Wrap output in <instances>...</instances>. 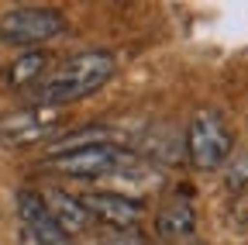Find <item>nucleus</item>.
<instances>
[{"label":"nucleus","mask_w":248,"mask_h":245,"mask_svg":"<svg viewBox=\"0 0 248 245\" xmlns=\"http://www.w3.org/2000/svg\"><path fill=\"white\" fill-rule=\"evenodd\" d=\"M155 228H159L162 238H186L197 228V207L186 194H176L162 204L159 218H155Z\"/></svg>","instance_id":"1a4fd4ad"},{"label":"nucleus","mask_w":248,"mask_h":245,"mask_svg":"<svg viewBox=\"0 0 248 245\" xmlns=\"http://www.w3.org/2000/svg\"><path fill=\"white\" fill-rule=\"evenodd\" d=\"M90 221H100L114 231H135V225L145 218V204H138L135 197L124 194H107V190H90L79 197Z\"/></svg>","instance_id":"423d86ee"},{"label":"nucleus","mask_w":248,"mask_h":245,"mask_svg":"<svg viewBox=\"0 0 248 245\" xmlns=\"http://www.w3.org/2000/svg\"><path fill=\"white\" fill-rule=\"evenodd\" d=\"M48 52L45 49H28L21 52L17 59H11L7 69H4V83L11 90H31L45 80V69H48Z\"/></svg>","instance_id":"9d476101"},{"label":"nucleus","mask_w":248,"mask_h":245,"mask_svg":"<svg viewBox=\"0 0 248 245\" xmlns=\"http://www.w3.org/2000/svg\"><path fill=\"white\" fill-rule=\"evenodd\" d=\"M104 142H114V128H107V125H86V128H76V131H69V135H62V138L45 152V159L66 156V152H76V148H90V145H104Z\"/></svg>","instance_id":"9b49d317"},{"label":"nucleus","mask_w":248,"mask_h":245,"mask_svg":"<svg viewBox=\"0 0 248 245\" xmlns=\"http://www.w3.org/2000/svg\"><path fill=\"white\" fill-rule=\"evenodd\" d=\"M117 59L107 49H90V52H76L62 63L52 76H45L35 86V100L31 104H52V107H66L73 100H83L114 76Z\"/></svg>","instance_id":"f257e3e1"},{"label":"nucleus","mask_w":248,"mask_h":245,"mask_svg":"<svg viewBox=\"0 0 248 245\" xmlns=\"http://www.w3.org/2000/svg\"><path fill=\"white\" fill-rule=\"evenodd\" d=\"M100 245H145V238L138 231H114L110 238H104Z\"/></svg>","instance_id":"ddd939ff"},{"label":"nucleus","mask_w":248,"mask_h":245,"mask_svg":"<svg viewBox=\"0 0 248 245\" xmlns=\"http://www.w3.org/2000/svg\"><path fill=\"white\" fill-rule=\"evenodd\" d=\"M66 17L52 7H14L0 17V38L11 45H28L35 49L55 35H62Z\"/></svg>","instance_id":"20e7f679"},{"label":"nucleus","mask_w":248,"mask_h":245,"mask_svg":"<svg viewBox=\"0 0 248 245\" xmlns=\"http://www.w3.org/2000/svg\"><path fill=\"white\" fill-rule=\"evenodd\" d=\"M231 128L217 111H197L190 128H186V156L193 169H221L231 159Z\"/></svg>","instance_id":"7ed1b4c3"},{"label":"nucleus","mask_w":248,"mask_h":245,"mask_svg":"<svg viewBox=\"0 0 248 245\" xmlns=\"http://www.w3.org/2000/svg\"><path fill=\"white\" fill-rule=\"evenodd\" d=\"M17 214L28 238L35 245H69V235L55 225V218L45 207V197L38 190H21L17 194Z\"/></svg>","instance_id":"0eeeda50"},{"label":"nucleus","mask_w":248,"mask_h":245,"mask_svg":"<svg viewBox=\"0 0 248 245\" xmlns=\"http://www.w3.org/2000/svg\"><path fill=\"white\" fill-rule=\"evenodd\" d=\"M62 125V107L52 104H28L17 111L0 114V145H35L45 142Z\"/></svg>","instance_id":"39448f33"},{"label":"nucleus","mask_w":248,"mask_h":245,"mask_svg":"<svg viewBox=\"0 0 248 245\" xmlns=\"http://www.w3.org/2000/svg\"><path fill=\"white\" fill-rule=\"evenodd\" d=\"M42 166L59 173V176H79V180H93V176H138V173H145V159L138 156V152L117 145V142L76 148V152H66V156H52V159H42Z\"/></svg>","instance_id":"f03ea898"},{"label":"nucleus","mask_w":248,"mask_h":245,"mask_svg":"<svg viewBox=\"0 0 248 245\" xmlns=\"http://www.w3.org/2000/svg\"><path fill=\"white\" fill-rule=\"evenodd\" d=\"M42 197H45V207H48V214L55 218V225L66 231L69 238L79 235V231H86L90 214H86V207H83V200L76 194H69V190H48Z\"/></svg>","instance_id":"6e6552de"},{"label":"nucleus","mask_w":248,"mask_h":245,"mask_svg":"<svg viewBox=\"0 0 248 245\" xmlns=\"http://www.w3.org/2000/svg\"><path fill=\"white\" fill-rule=\"evenodd\" d=\"M224 183H228V190H245L248 187V152H241V156H234L228 163Z\"/></svg>","instance_id":"f8f14e48"}]
</instances>
